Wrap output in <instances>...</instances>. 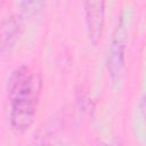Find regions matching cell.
<instances>
[{"mask_svg": "<svg viewBox=\"0 0 146 146\" xmlns=\"http://www.w3.org/2000/svg\"><path fill=\"white\" fill-rule=\"evenodd\" d=\"M22 13L25 16H32L35 15L41 7L43 6V2H38V1H30V2H22Z\"/></svg>", "mask_w": 146, "mask_h": 146, "instance_id": "5", "label": "cell"}, {"mask_svg": "<svg viewBox=\"0 0 146 146\" xmlns=\"http://www.w3.org/2000/svg\"><path fill=\"white\" fill-rule=\"evenodd\" d=\"M40 91L38 75L26 65L15 67L7 81L9 121L14 131L23 133L31 128L36 114Z\"/></svg>", "mask_w": 146, "mask_h": 146, "instance_id": "1", "label": "cell"}, {"mask_svg": "<svg viewBox=\"0 0 146 146\" xmlns=\"http://www.w3.org/2000/svg\"><path fill=\"white\" fill-rule=\"evenodd\" d=\"M88 35L92 44H97L105 22V2L104 1H87L83 3Z\"/></svg>", "mask_w": 146, "mask_h": 146, "instance_id": "3", "label": "cell"}, {"mask_svg": "<svg viewBox=\"0 0 146 146\" xmlns=\"http://www.w3.org/2000/svg\"><path fill=\"white\" fill-rule=\"evenodd\" d=\"M125 26L123 17L120 15L117 17L116 24L113 29L111 41L108 44V55H107V66L108 73L113 82L120 80L122 70L124 66V50H125V40H127Z\"/></svg>", "mask_w": 146, "mask_h": 146, "instance_id": "2", "label": "cell"}, {"mask_svg": "<svg viewBox=\"0 0 146 146\" xmlns=\"http://www.w3.org/2000/svg\"><path fill=\"white\" fill-rule=\"evenodd\" d=\"M19 36V23L14 17H7L1 24V52L6 55L15 47Z\"/></svg>", "mask_w": 146, "mask_h": 146, "instance_id": "4", "label": "cell"}]
</instances>
